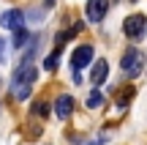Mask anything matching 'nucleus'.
<instances>
[{
	"instance_id": "1",
	"label": "nucleus",
	"mask_w": 147,
	"mask_h": 145,
	"mask_svg": "<svg viewBox=\"0 0 147 145\" xmlns=\"http://www.w3.org/2000/svg\"><path fill=\"white\" fill-rule=\"evenodd\" d=\"M36 77H38V69L30 63V60H25V63L14 71V77H11V93H14L16 101H27V96H30V88H33V82H36Z\"/></svg>"
},
{
	"instance_id": "2",
	"label": "nucleus",
	"mask_w": 147,
	"mask_h": 145,
	"mask_svg": "<svg viewBox=\"0 0 147 145\" xmlns=\"http://www.w3.org/2000/svg\"><path fill=\"white\" fill-rule=\"evenodd\" d=\"M120 66H123V71H125V77H131V80H134V77H139L144 71V55L139 52L136 47H131V49H125Z\"/></svg>"
},
{
	"instance_id": "3",
	"label": "nucleus",
	"mask_w": 147,
	"mask_h": 145,
	"mask_svg": "<svg viewBox=\"0 0 147 145\" xmlns=\"http://www.w3.org/2000/svg\"><path fill=\"white\" fill-rule=\"evenodd\" d=\"M123 33H125L131 41H139V38L147 33V16H142V14L128 16V19H125V25H123Z\"/></svg>"
},
{
	"instance_id": "4",
	"label": "nucleus",
	"mask_w": 147,
	"mask_h": 145,
	"mask_svg": "<svg viewBox=\"0 0 147 145\" xmlns=\"http://www.w3.org/2000/svg\"><path fill=\"white\" fill-rule=\"evenodd\" d=\"M106 11H109V0H87V5H84V16H87V22H93V25L104 22Z\"/></svg>"
},
{
	"instance_id": "5",
	"label": "nucleus",
	"mask_w": 147,
	"mask_h": 145,
	"mask_svg": "<svg viewBox=\"0 0 147 145\" xmlns=\"http://www.w3.org/2000/svg\"><path fill=\"white\" fill-rule=\"evenodd\" d=\"M0 27H5V30H11V33L22 30V27H25V14H22L19 8L3 11V14H0Z\"/></svg>"
},
{
	"instance_id": "6",
	"label": "nucleus",
	"mask_w": 147,
	"mask_h": 145,
	"mask_svg": "<svg viewBox=\"0 0 147 145\" xmlns=\"http://www.w3.org/2000/svg\"><path fill=\"white\" fill-rule=\"evenodd\" d=\"M90 63H93V44H82V47L74 49V55H71V69L74 71L87 69Z\"/></svg>"
},
{
	"instance_id": "7",
	"label": "nucleus",
	"mask_w": 147,
	"mask_h": 145,
	"mask_svg": "<svg viewBox=\"0 0 147 145\" xmlns=\"http://www.w3.org/2000/svg\"><path fill=\"white\" fill-rule=\"evenodd\" d=\"M106 77H109V63L101 58V60H95V63H93V71H90V82H93V88H98Z\"/></svg>"
},
{
	"instance_id": "8",
	"label": "nucleus",
	"mask_w": 147,
	"mask_h": 145,
	"mask_svg": "<svg viewBox=\"0 0 147 145\" xmlns=\"http://www.w3.org/2000/svg\"><path fill=\"white\" fill-rule=\"evenodd\" d=\"M71 112H74V99L68 96V93H63V96L55 99V115H57V118H68Z\"/></svg>"
},
{
	"instance_id": "9",
	"label": "nucleus",
	"mask_w": 147,
	"mask_h": 145,
	"mask_svg": "<svg viewBox=\"0 0 147 145\" xmlns=\"http://www.w3.org/2000/svg\"><path fill=\"white\" fill-rule=\"evenodd\" d=\"M60 49H63V47H57L52 55L44 58V69H47V71H55V69H57V63H60Z\"/></svg>"
},
{
	"instance_id": "10",
	"label": "nucleus",
	"mask_w": 147,
	"mask_h": 145,
	"mask_svg": "<svg viewBox=\"0 0 147 145\" xmlns=\"http://www.w3.org/2000/svg\"><path fill=\"white\" fill-rule=\"evenodd\" d=\"M109 142V134H98V137H90V140H76V145H104Z\"/></svg>"
},
{
	"instance_id": "11",
	"label": "nucleus",
	"mask_w": 147,
	"mask_h": 145,
	"mask_svg": "<svg viewBox=\"0 0 147 145\" xmlns=\"http://www.w3.org/2000/svg\"><path fill=\"white\" fill-rule=\"evenodd\" d=\"M84 104H87L90 110H95V107H101V104H104V96H101L98 91H93V93L87 96V101H84Z\"/></svg>"
},
{
	"instance_id": "12",
	"label": "nucleus",
	"mask_w": 147,
	"mask_h": 145,
	"mask_svg": "<svg viewBox=\"0 0 147 145\" xmlns=\"http://www.w3.org/2000/svg\"><path fill=\"white\" fill-rule=\"evenodd\" d=\"M33 112H36L38 118H49V104L47 101H36L33 104Z\"/></svg>"
},
{
	"instance_id": "13",
	"label": "nucleus",
	"mask_w": 147,
	"mask_h": 145,
	"mask_svg": "<svg viewBox=\"0 0 147 145\" xmlns=\"http://www.w3.org/2000/svg\"><path fill=\"white\" fill-rule=\"evenodd\" d=\"M25 41H27V30L22 27V30H16V33H14V47H16V49H22V44H25Z\"/></svg>"
},
{
	"instance_id": "14",
	"label": "nucleus",
	"mask_w": 147,
	"mask_h": 145,
	"mask_svg": "<svg viewBox=\"0 0 147 145\" xmlns=\"http://www.w3.org/2000/svg\"><path fill=\"white\" fill-rule=\"evenodd\" d=\"M131 96H134V88H125V93L120 96V107H125V104L131 101Z\"/></svg>"
},
{
	"instance_id": "15",
	"label": "nucleus",
	"mask_w": 147,
	"mask_h": 145,
	"mask_svg": "<svg viewBox=\"0 0 147 145\" xmlns=\"http://www.w3.org/2000/svg\"><path fill=\"white\" fill-rule=\"evenodd\" d=\"M0 63H5V41L0 38Z\"/></svg>"
}]
</instances>
